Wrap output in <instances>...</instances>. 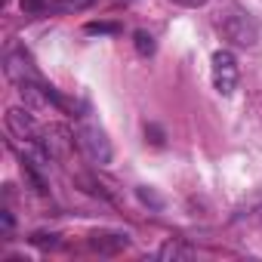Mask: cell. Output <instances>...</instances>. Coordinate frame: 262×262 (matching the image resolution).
<instances>
[{"mask_svg":"<svg viewBox=\"0 0 262 262\" xmlns=\"http://www.w3.org/2000/svg\"><path fill=\"white\" fill-rule=\"evenodd\" d=\"M237 59H234V53L231 50H216L213 53V86H216V93L219 96H234V90H237Z\"/></svg>","mask_w":262,"mask_h":262,"instance_id":"2","label":"cell"},{"mask_svg":"<svg viewBox=\"0 0 262 262\" xmlns=\"http://www.w3.org/2000/svg\"><path fill=\"white\" fill-rule=\"evenodd\" d=\"M7 126H10V133H13L16 139L28 142V145H34V148L40 145V129H37V123H34L31 111L10 108V111H7Z\"/></svg>","mask_w":262,"mask_h":262,"instance_id":"3","label":"cell"},{"mask_svg":"<svg viewBox=\"0 0 262 262\" xmlns=\"http://www.w3.org/2000/svg\"><path fill=\"white\" fill-rule=\"evenodd\" d=\"M93 0H56L53 13H77V10H86Z\"/></svg>","mask_w":262,"mask_h":262,"instance_id":"8","label":"cell"},{"mask_svg":"<svg viewBox=\"0 0 262 262\" xmlns=\"http://www.w3.org/2000/svg\"><path fill=\"white\" fill-rule=\"evenodd\" d=\"M219 28H222V34H225L231 43H237V47H253V43H256V28L247 22V16H225V19L219 22Z\"/></svg>","mask_w":262,"mask_h":262,"instance_id":"4","label":"cell"},{"mask_svg":"<svg viewBox=\"0 0 262 262\" xmlns=\"http://www.w3.org/2000/svg\"><path fill=\"white\" fill-rule=\"evenodd\" d=\"M158 259H191V247H185L182 241H167L158 250Z\"/></svg>","mask_w":262,"mask_h":262,"instance_id":"6","label":"cell"},{"mask_svg":"<svg viewBox=\"0 0 262 262\" xmlns=\"http://www.w3.org/2000/svg\"><path fill=\"white\" fill-rule=\"evenodd\" d=\"M19 7H22V13L37 16V13H53L56 0H19Z\"/></svg>","mask_w":262,"mask_h":262,"instance_id":"7","label":"cell"},{"mask_svg":"<svg viewBox=\"0 0 262 262\" xmlns=\"http://www.w3.org/2000/svg\"><path fill=\"white\" fill-rule=\"evenodd\" d=\"M77 139H80L83 151L90 155V161H96L99 167L111 164V158H114V151H111V139H108V133H105V126L99 123V117H93L90 108L77 117Z\"/></svg>","mask_w":262,"mask_h":262,"instance_id":"1","label":"cell"},{"mask_svg":"<svg viewBox=\"0 0 262 262\" xmlns=\"http://www.w3.org/2000/svg\"><path fill=\"white\" fill-rule=\"evenodd\" d=\"M133 37H136V50H139V56H151V53H155V37H151V34L136 31Z\"/></svg>","mask_w":262,"mask_h":262,"instance_id":"9","label":"cell"},{"mask_svg":"<svg viewBox=\"0 0 262 262\" xmlns=\"http://www.w3.org/2000/svg\"><path fill=\"white\" fill-rule=\"evenodd\" d=\"M120 28L111 25V22H90L86 25V34H117Z\"/></svg>","mask_w":262,"mask_h":262,"instance_id":"10","label":"cell"},{"mask_svg":"<svg viewBox=\"0 0 262 262\" xmlns=\"http://www.w3.org/2000/svg\"><path fill=\"white\" fill-rule=\"evenodd\" d=\"M90 247L105 253V256H114V253H120L126 247V234H120V231H93L90 234Z\"/></svg>","mask_w":262,"mask_h":262,"instance_id":"5","label":"cell"},{"mask_svg":"<svg viewBox=\"0 0 262 262\" xmlns=\"http://www.w3.org/2000/svg\"><path fill=\"white\" fill-rule=\"evenodd\" d=\"M0 222H4V231H7V234L13 231V216H10V210H0Z\"/></svg>","mask_w":262,"mask_h":262,"instance_id":"11","label":"cell"},{"mask_svg":"<svg viewBox=\"0 0 262 262\" xmlns=\"http://www.w3.org/2000/svg\"><path fill=\"white\" fill-rule=\"evenodd\" d=\"M176 4H179V7H188V10H198V7L207 4V0H176Z\"/></svg>","mask_w":262,"mask_h":262,"instance_id":"13","label":"cell"},{"mask_svg":"<svg viewBox=\"0 0 262 262\" xmlns=\"http://www.w3.org/2000/svg\"><path fill=\"white\" fill-rule=\"evenodd\" d=\"M139 198H142L145 204H155V207H161V201H158V198H155L151 191H145V188H139Z\"/></svg>","mask_w":262,"mask_h":262,"instance_id":"12","label":"cell"}]
</instances>
